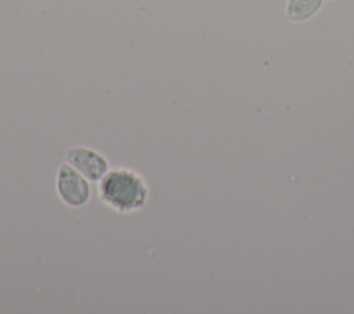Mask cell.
Masks as SVG:
<instances>
[{
    "instance_id": "6da1fadb",
    "label": "cell",
    "mask_w": 354,
    "mask_h": 314,
    "mask_svg": "<svg viewBox=\"0 0 354 314\" xmlns=\"http://www.w3.org/2000/svg\"><path fill=\"white\" fill-rule=\"evenodd\" d=\"M97 195L101 203L118 214H131L142 210L151 190L145 177L136 169L111 167L98 181Z\"/></svg>"
},
{
    "instance_id": "7a4b0ae2",
    "label": "cell",
    "mask_w": 354,
    "mask_h": 314,
    "mask_svg": "<svg viewBox=\"0 0 354 314\" xmlns=\"http://www.w3.org/2000/svg\"><path fill=\"white\" fill-rule=\"evenodd\" d=\"M55 188L62 203L73 209L84 206L91 194L90 181L66 162L58 166Z\"/></svg>"
},
{
    "instance_id": "3957f363",
    "label": "cell",
    "mask_w": 354,
    "mask_h": 314,
    "mask_svg": "<svg viewBox=\"0 0 354 314\" xmlns=\"http://www.w3.org/2000/svg\"><path fill=\"white\" fill-rule=\"evenodd\" d=\"M65 162L75 167L88 181L98 183L111 169L108 159L97 149L88 147H71L65 151Z\"/></svg>"
},
{
    "instance_id": "277c9868",
    "label": "cell",
    "mask_w": 354,
    "mask_h": 314,
    "mask_svg": "<svg viewBox=\"0 0 354 314\" xmlns=\"http://www.w3.org/2000/svg\"><path fill=\"white\" fill-rule=\"evenodd\" d=\"M324 0H288L285 7L286 18L293 24H301L318 14Z\"/></svg>"
}]
</instances>
